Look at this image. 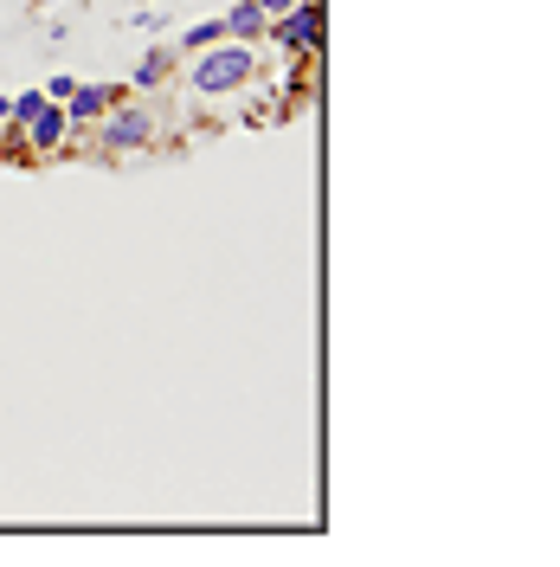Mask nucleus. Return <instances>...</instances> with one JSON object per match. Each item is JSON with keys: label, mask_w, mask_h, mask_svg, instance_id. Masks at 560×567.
I'll return each mask as SVG.
<instances>
[{"label": "nucleus", "mask_w": 560, "mask_h": 567, "mask_svg": "<svg viewBox=\"0 0 560 567\" xmlns=\"http://www.w3.org/2000/svg\"><path fill=\"white\" fill-rule=\"evenodd\" d=\"M180 84H187L194 104H207V110L226 104V97H246L251 84H258V45L219 39V45H207V52H187Z\"/></svg>", "instance_id": "nucleus-1"}, {"label": "nucleus", "mask_w": 560, "mask_h": 567, "mask_svg": "<svg viewBox=\"0 0 560 567\" xmlns=\"http://www.w3.org/2000/svg\"><path fill=\"white\" fill-rule=\"evenodd\" d=\"M155 136H162V116H155L148 104H129V97H116L91 130H71L77 148H91V155H104V162L142 155V148H155ZM71 142H65V148H71Z\"/></svg>", "instance_id": "nucleus-2"}, {"label": "nucleus", "mask_w": 560, "mask_h": 567, "mask_svg": "<svg viewBox=\"0 0 560 567\" xmlns=\"http://www.w3.org/2000/svg\"><path fill=\"white\" fill-rule=\"evenodd\" d=\"M322 13H329L322 0H297L290 13H278V20L265 27V39L278 45V59H303V52L322 45Z\"/></svg>", "instance_id": "nucleus-3"}, {"label": "nucleus", "mask_w": 560, "mask_h": 567, "mask_svg": "<svg viewBox=\"0 0 560 567\" xmlns=\"http://www.w3.org/2000/svg\"><path fill=\"white\" fill-rule=\"evenodd\" d=\"M13 136L27 142V162H45V155H59V148L71 142V116H65V104H52V97H45V104H39L33 116H27V123L13 130Z\"/></svg>", "instance_id": "nucleus-4"}, {"label": "nucleus", "mask_w": 560, "mask_h": 567, "mask_svg": "<svg viewBox=\"0 0 560 567\" xmlns=\"http://www.w3.org/2000/svg\"><path fill=\"white\" fill-rule=\"evenodd\" d=\"M123 91L116 84H71V97H65V116H71V130H91L97 116H104L110 104H116Z\"/></svg>", "instance_id": "nucleus-5"}, {"label": "nucleus", "mask_w": 560, "mask_h": 567, "mask_svg": "<svg viewBox=\"0 0 560 567\" xmlns=\"http://www.w3.org/2000/svg\"><path fill=\"white\" fill-rule=\"evenodd\" d=\"M175 71H180V52H175V45H155V52H142L129 91H168V84H175Z\"/></svg>", "instance_id": "nucleus-6"}, {"label": "nucleus", "mask_w": 560, "mask_h": 567, "mask_svg": "<svg viewBox=\"0 0 560 567\" xmlns=\"http://www.w3.org/2000/svg\"><path fill=\"white\" fill-rule=\"evenodd\" d=\"M219 20H226V39H239V45H258V39H265V7H258V0L226 7Z\"/></svg>", "instance_id": "nucleus-7"}, {"label": "nucleus", "mask_w": 560, "mask_h": 567, "mask_svg": "<svg viewBox=\"0 0 560 567\" xmlns=\"http://www.w3.org/2000/svg\"><path fill=\"white\" fill-rule=\"evenodd\" d=\"M219 39H226V20H219V13H212V20H194V27H187V33H180V59H187V52H207V45H219Z\"/></svg>", "instance_id": "nucleus-8"}, {"label": "nucleus", "mask_w": 560, "mask_h": 567, "mask_svg": "<svg viewBox=\"0 0 560 567\" xmlns=\"http://www.w3.org/2000/svg\"><path fill=\"white\" fill-rule=\"evenodd\" d=\"M71 84H77V78H71V71H59V78L45 84V97H52V104H65V97H71Z\"/></svg>", "instance_id": "nucleus-9"}, {"label": "nucleus", "mask_w": 560, "mask_h": 567, "mask_svg": "<svg viewBox=\"0 0 560 567\" xmlns=\"http://www.w3.org/2000/svg\"><path fill=\"white\" fill-rule=\"evenodd\" d=\"M258 7H265V27H271V20H278V13H290L297 0H258Z\"/></svg>", "instance_id": "nucleus-10"}, {"label": "nucleus", "mask_w": 560, "mask_h": 567, "mask_svg": "<svg viewBox=\"0 0 560 567\" xmlns=\"http://www.w3.org/2000/svg\"><path fill=\"white\" fill-rule=\"evenodd\" d=\"M7 123H13V97H0V130H7Z\"/></svg>", "instance_id": "nucleus-11"}]
</instances>
